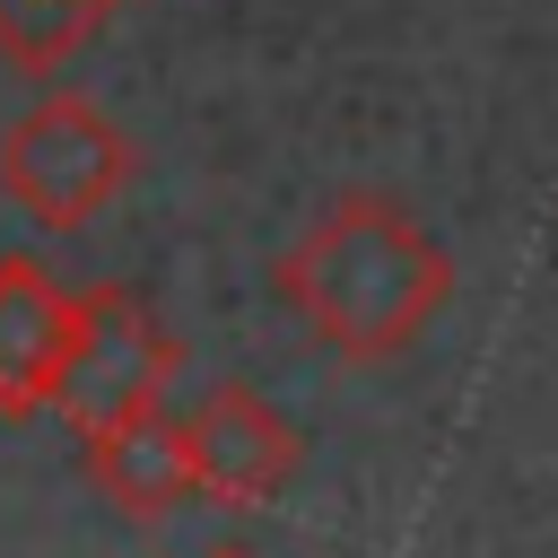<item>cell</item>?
Segmentation results:
<instances>
[{
  "instance_id": "6da1fadb",
  "label": "cell",
  "mask_w": 558,
  "mask_h": 558,
  "mask_svg": "<svg viewBox=\"0 0 558 558\" xmlns=\"http://www.w3.org/2000/svg\"><path fill=\"white\" fill-rule=\"evenodd\" d=\"M270 288L331 357L384 366L410 340H427L436 314L453 305V253L410 201L349 192L270 262Z\"/></svg>"
},
{
  "instance_id": "7a4b0ae2",
  "label": "cell",
  "mask_w": 558,
  "mask_h": 558,
  "mask_svg": "<svg viewBox=\"0 0 558 558\" xmlns=\"http://www.w3.org/2000/svg\"><path fill=\"white\" fill-rule=\"evenodd\" d=\"M131 174H140V148H131V131H122L87 87H44V96L0 131V192H9L35 227H52V235L105 218V209L131 192Z\"/></svg>"
},
{
  "instance_id": "3957f363",
  "label": "cell",
  "mask_w": 558,
  "mask_h": 558,
  "mask_svg": "<svg viewBox=\"0 0 558 558\" xmlns=\"http://www.w3.org/2000/svg\"><path fill=\"white\" fill-rule=\"evenodd\" d=\"M174 375H183V340L166 331V314L140 288H122V279L78 288L70 349H61V375H52V418L61 427L87 436L122 410H157Z\"/></svg>"
},
{
  "instance_id": "277c9868",
  "label": "cell",
  "mask_w": 558,
  "mask_h": 558,
  "mask_svg": "<svg viewBox=\"0 0 558 558\" xmlns=\"http://www.w3.org/2000/svg\"><path fill=\"white\" fill-rule=\"evenodd\" d=\"M174 436H183L192 488L218 497V506H270L305 471V427L270 392H253V384H209L174 418Z\"/></svg>"
},
{
  "instance_id": "5b68a950",
  "label": "cell",
  "mask_w": 558,
  "mask_h": 558,
  "mask_svg": "<svg viewBox=\"0 0 558 558\" xmlns=\"http://www.w3.org/2000/svg\"><path fill=\"white\" fill-rule=\"evenodd\" d=\"M70 305L78 288L35 262V253H0V418H44L52 410V375L70 349Z\"/></svg>"
},
{
  "instance_id": "8992f818",
  "label": "cell",
  "mask_w": 558,
  "mask_h": 558,
  "mask_svg": "<svg viewBox=\"0 0 558 558\" xmlns=\"http://www.w3.org/2000/svg\"><path fill=\"white\" fill-rule=\"evenodd\" d=\"M78 453H87V480L122 514H140V523H166V514H183L201 497L192 488V462H183V436H174L166 410H122V418L87 427Z\"/></svg>"
},
{
  "instance_id": "52a82bcc",
  "label": "cell",
  "mask_w": 558,
  "mask_h": 558,
  "mask_svg": "<svg viewBox=\"0 0 558 558\" xmlns=\"http://www.w3.org/2000/svg\"><path fill=\"white\" fill-rule=\"evenodd\" d=\"M122 0H0V61H17L26 78H52L61 61H78Z\"/></svg>"
},
{
  "instance_id": "ba28073f",
  "label": "cell",
  "mask_w": 558,
  "mask_h": 558,
  "mask_svg": "<svg viewBox=\"0 0 558 558\" xmlns=\"http://www.w3.org/2000/svg\"><path fill=\"white\" fill-rule=\"evenodd\" d=\"M201 558H262V549H244V541H209Z\"/></svg>"
}]
</instances>
